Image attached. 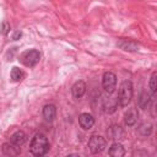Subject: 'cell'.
Returning <instances> with one entry per match:
<instances>
[{"mask_svg": "<svg viewBox=\"0 0 157 157\" xmlns=\"http://www.w3.org/2000/svg\"><path fill=\"white\" fill-rule=\"evenodd\" d=\"M49 150V141L43 134H36L31 141L29 145V151L33 156L40 157L44 156Z\"/></svg>", "mask_w": 157, "mask_h": 157, "instance_id": "6da1fadb", "label": "cell"}, {"mask_svg": "<svg viewBox=\"0 0 157 157\" xmlns=\"http://www.w3.org/2000/svg\"><path fill=\"white\" fill-rule=\"evenodd\" d=\"M132 93H134V87L131 81L125 80L121 82L120 87H119V92H118V104L120 107H126L132 98Z\"/></svg>", "mask_w": 157, "mask_h": 157, "instance_id": "7a4b0ae2", "label": "cell"}, {"mask_svg": "<svg viewBox=\"0 0 157 157\" xmlns=\"http://www.w3.org/2000/svg\"><path fill=\"white\" fill-rule=\"evenodd\" d=\"M107 141L101 135H92L88 140V147L92 153H101L105 148Z\"/></svg>", "mask_w": 157, "mask_h": 157, "instance_id": "3957f363", "label": "cell"}, {"mask_svg": "<svg viewBox=\"0 0 157 157\" xmlns=\"http://www.w3.org/2000/svg\"><path fill=\"white\" fill-rule=\"evenodd\" d=\"M102 86H103V88L107 93L112 94L115 91V87H117V76H115V74L110 72V71L104 72L103 77H102Z\"/></svg>", "mask_w": 157, "mask_h": 157, "instance_id": "277c9868", "label": "cell"}, {"mask_svg": "<svg viewBox=\"0 0 157 157\" xmlns=\"http://www.w3.org/2000/svg\"><path fill=\"white\" fill-rule=\"evenodd\" d=\"M39 59H40V54H39V52L36 50V49H31V50L26 52V53L23 54V56H22L23 64H25L26 66H29V67L36 66V65L38 64Z\"/></svg>", "mask_w": 157, "mask_h": 157, "instance_id": "5b68a950", "label": "cell"}, {"mask_svg": "<svg viewBox=\"0 0 157 157\" xmlns=\"http://www.w3.org/2000/svg\"><path fill=\"white\" fill-rule=\"evenodd\" d=\"M78 124L83 130H90L94 125V118L88 113H81L78 117Z\"/></svg>", "mask_w": 157, "mask_h": 157, "instance_id": "8992f818", "label": "cell"}, {"mask_svg": "<svg viewBox=\"0 0 157 157\" xmlns=\"http://www.w3.org/2000/svg\"><path fill=\"white\" fill-rule=\"evenodd\" d=\"M137 118H139V112L136 108H129L124 115V121H125V125L128 126H132L136 124L137 121Z\"/></svg>", "mask_w": 157, "mask_h": 157, "instance_id": "52a82bcc", "label": "cell"}, {"mask_svg": "<svg viewBox=\"0 0 157 157\" xmlns=\"http://www.w3.org/2000/svg\"><path fill=\"white\" fill-rule=\"evenodd\" d=\"M107 135H108V139L114 140V141H119L124 137V130L119 125H112L107 130Z\"/></svg>", "mask_w": 157, "mask_h": 157, "instance_id": "ba28073f", "label": "cell"}, {"mask_svg": "<svg viewBox=\"0 0 157 157\" xmlns=\"http://www.w3.org/2000/svg\"><path fill=\"white\" fill-rule=\"evenodd\" d=\"M118 47L125 52H137L139 50V44L130 39H120L118 42Z\"/></svg>", "mask_w": 157, "mask_h": 157, "instance_id": "9c48e42d", "label": "cell"}, {"mask_svg": "<svg viewBox=\"0 0 157 157\" xmlns=\"http://www.w3.org/2000/svg\"><path fill=\"white\" fill-rule=\"evenodd\" d=\"M86 83L83 82V81H76L74 85H72V87H71V92H72V96L75 97V98H81L85 93H86Z\"/></svg>", "mask_w": 157, "mask_h": 157, "instance_id": "30bf717a", "label": "cell"}, {"mask_svg": "<svg viewBox=\"0 0 157 157\" xmlns=\"http://www.w3.org/2000/svg\"><path fill=\"white\" fill-rule=\"evenodd\" d=\"M2 153L6 156H18L21 153V147L11 144V142H5L1 147Z\"/></svg>", "mask_w": 157, "mask_h": 157, "instance_id": "8fae6325", "label": "cell"}, {"mask_svg": "<svg viewBox=\"0 0 157 157\" xmlns=\"http://www.w3.org/2000/svg\"><path fill=\"white\" fill-rule=\"evenodd\" d=\"M43 118L47 121H53L56 117V107L54 104H45L43 107Z\"/></svg>", "mask_w": 157, "mask_h": 157, "instance_id": "7c38bea8", "label": "cell"}, {"mask_svg": "<svg viewBox=\"0 0 157 157\" xmlns=\"http://www.w3.org/2000/svg\"><path fill=\"white\" fill-rule=\"evenodd\" d=\"M26 140H27V136H26V134H25L23 131H21V130L15 131V132L10 136V142L13 144V145H16V146H18V147H21V146L26 142Z\"/></svg>", "mask_w": 157, "mask_h": 157, "instance_id": "4fadbf2b", "label": "cell"}, {"mask_svg": "<svg viewBox=\"0 0 157 157\" xmlns=\"http://www.w3.org/2000/svg\"><path fill=\"white\" fill-rule=\"evenodd\" d=\"M108 153H109V156H112V157H123V156L125 155V150H124V147H123V145H121L120 142L115 141V142L112 144V146H110Z\"/></svg>", "mask_w": 157, "mask_h": 157, "instance_id": "5bb4252c", "label": "cell"}, {"mask_svg": "<svg viewBox=\"0 0 157 157\" xmlns=\"http://www.w3.org/2000/svg\"><path fill=\"white\" fill-rule=\"evenodd\" d=\"M152 130H153V126L151 123H141L139 126H137V134L141 136V137H147L152 134Z\"/></svg>", "mask_w": 157, "mask_h": 157, "instance_id": "9a60e30c", "label": "cell"}, {"mask_svg": "<svg viewBox=\"0 0 157 157\" xmlns=\"http://www.w3.org/2000/svg\"><path fill=\"white\" fill-rule=\"evenodd\" d=\"M117 104H118V101H115L114 98H110L108 97L104 103H103V108H104V112L110 114V113H114L115 109H117Z\"/></svg>", "mask_w": 157, "mask_h": 157, "instance_id": "2e32d148", "label": "cell"}, {"mask_svg": "<svg viewBox=\"0 0 157 157\" xmlns=\"http://www.w3.org/2000/svg\"><path fill=\"white\" fill-rule=\"evenodd\" d=\"M10 77H11V80H12L13 82H18V81L23 80V77H25V72H23V71H22L20 67L13 66V67L11 69Z\"/></svg>", "mask_w": 157, "mask_h": 157, "instance_id": "e0dca14e", "label": "cell"}, {"mask_svg": "<svg viewBox=\"0 0 157 157\" xmlns=\"http://www.w3.org/2000/svg\"><path fill=\"white\" fill-rule=\"evenodd\" d=\"M150 101H151V96L147 92H142L140 94V98H139V105H140V108L146 109L147 105H148V103H150Z\"/></svg>", "mask_w": 157, "mask_h": 157, "instance_id": "ac0fdd59", "label": "cell"}, {"mask_svg": "<svg viewBox=\"0 0 157 157\" xmlns=\"http://www.w3.org/2000/svg\"><path fill=\"white\" fill-rule=\"evenodd\" d=\"M148 87H150V90H151L152 93H156V91H157V72L156 71H153L152 75H151V77H150Z\"/></svg>", "mask_w": 157, "mask_h": 157, "instance_id": "d6986e66", "label": "cell"}, {"mask_svg": "<svg viewBox=\"0 0 157 157\" xmlns=\"http://www.w3.org/2000/svg\"><path fill=\"white\" fill-rule=\"evenodd\" d=\"M9 29H10V26H9L7 22H4V23L0 26V33H1V34H6V33L9 32Z\"/></svg>", "mask_w": 157, "mask_h": 157, "instance_id": "ffe728a7", "label": "cell"}, {"mask_svg": "<svg viewBox=\"0 0 157 157\" xmlns=\"http://www.w3.org/2000/svg\"><path fill=\"white\" fill-rule=\"evenodd\" d=\"M20 37H21V32H16V33L12 36L13 39H17V38H20Z\"/></svg>", "mask_w": 157, "mask_h": 157, "instance_id": "44dd1931", "label": "cell"}]
</instances>
